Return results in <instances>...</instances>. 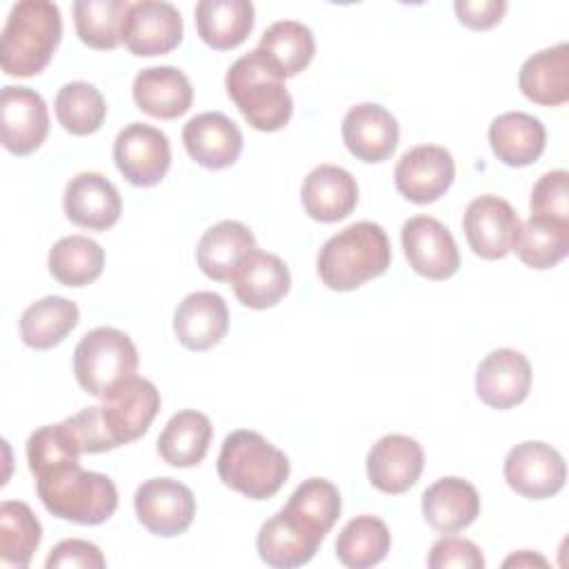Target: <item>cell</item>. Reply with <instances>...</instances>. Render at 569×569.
Returning a JSON list of instances; mask_svg holds the SVG:
<instances>
[{
	"label": "cell",
	"mask_w": 569,
	"mask_h": 569,
	"mask_svg": "<svg viewBox=\"0 0 569 569\" xmlns=\"http://www.w3.org/2000/svg\"><path fill=\"white\" fill-rule=\"evenodd\" d=\"M160 411V391L147 378H131L111 391L102 405L67 418L82 453H102L138 440Z\"/></svg>",
	"instance_id": "obj_1"
},
{
	"label": "cell",
	"mask_w": 569,
	"mask_h": 569,
	"mask_svg": "<svg viewBox=\"0 0 569 569\" xmlns=\"http://www.w3.org/2000/svg\"><path fill=\"white\" fill-rule=\"evenodd\" d=\"M391 264V244L378 222L360 220L331 236L318 251L316 269L331 291H353L382 276Z\"/></svg>",
	"instance_id": "obj_2"
},
{
	"label": "cell",
	"mask_w": 569,
	"mask_h": 569,
	"mask_svg": "<svg viewBox=\"0 0 569 569\" xmlns=\"http://www.w3.org/2000/svg\"><path fill=\"white\" fill-rule=\"evenodd\" d=\"M62 38L58 4L47 0H22L11 7L2 29L0 64L7 76H38L53 58Z\"/></svg>",
	"instance_id": "obj_3"
},
{
	"label": "cell",
	"mask_w": 569,
	"mask_h": 569,
	"mask_svg": "<svg viewBox=\"0 0 569 569\" xmlns=\"http://www.w3.org/2000/svg\"><path fill=\"white\" fill-rule=\"evenodd\" d=\"M289 473V458L258 431L238 429L224 438L218 476L229 489L251 500H267L282 489Z\"/></svg>",
	"instance_id": "obj_4"
},
{
	"label": "cell",
	"mask_w": 569,
	"mask_h": 569,
	"mask_svg": "<svg viewBox=\"0 0 569 569\" xmlns=\"http://www.w3.org/2000/svg\"><path fill=\"white\" fill-rule=\"evenodd\" d=\"M36 489L49 513L78 525H100L118 509L113 480L98 471H84L80 462L36 478Z\"/></svg>",
	"instance_id": "obj_5"
},
{
	"label": "cell",
	"mask_w": 569,
	"mask_h": 569,
	"mask_svg": "<svg viewBox=\"0 0 569 569\" xmlns=\"http://www.w3.org/2000/svg\"><path fill=\"white\" fill-rule=\"evenodd\" d=\"M224 87L242 118L256 131H280L291 120V93L284 87V80L256 49L229 67Z\"/></svg>",
	"instance_id": "obj_6"
},
{
	"label": "cell",
	"mask_w": 569,
	"mask_h": 569,
	"mask_svg": "<svg viewBox=\"0 0 569 569\" xmlns=\"http://www.w3.org/2000/svg\"><path fill=\"white\" fill-rule=\"evenodd\" d=\"M138 349L116 327H96L73 349V373L78 385L93 398L104 400L127 380L136 378Z\"/></svg>",
	"instance_id": "obj_7"
},
{
	"label": "cell",
	"mask_w": 569,
	"mask_h": 569,
	"mask_svg": "<svg viewBox=\"0 0 569 569\" xmlns=\"http://www.w3.org/2000/svg\"><path fill=\"white\" fill-rule=\"evenodd\" d=\"M113 160L129 184L153 187L171 167L169 138L151 124L131 122L116 136Z\"/></svg>",
	"instance_id": "obj_8"
},
{
	"label": "cell",
	"mask_w": 569,
	"mask_h": 569,
	"mask_svg": "<svg viewBox=\"0 0 569 569\" xmlns=\"http://www.w3.org/2000/svg\"><path fill=\"white\" fill-rule=\"evenodd\" d=\"M140 525L160 538L184 533L196 516V498L191 489L173 478H151L142 482L133 496Z\"/></svg>",
	"instance_id": "obj_9"
},
{
	"label": "cell",
	"mask_w": 569,
	"mask_h": 569,
	"mask_svg": "<svg viewBox=\"0 0 569 569\" xmlns=\"http://www.w3.org/2000/svg\"><path fill=\"white\" fill-rule=\"evenodd\" d=\"M502 471L507 485L529 500L556 496L567 480L560 451L540 440H527L509 449Z\"/></svg>",
	"instance_id": "obj_10"
},
{
	"label": "cell",
	"mask_w": 569,
	"mask_h": 569,
	"mask_svg": "<svg viewBox=\"0 0 569 569\" xmlns=\"http://www.w3.org/2000/svg\"><path fill=\"white\" fill-rule=\"evenodd\" d=\"M400 242L409 267L427 280H447L460 267L451 231L431 216L409 218L400 229Z\"/></svg>",
	"instance_id": "obj_11"
},
{
	"label": "cell",
	"mask_w": 569,
	"mask_h": 569,
	"mask_svg": "<svg viewBox=\"0 0 569 569\" xmlns=\"http://www.w3.org/2000/svg\"><path fill=\"white\" fill-rule=\"evenodd\" d=\"M456 178L453 156L438 144H418L400 156L393 169L396 189L416 204L436 202Z\"/></svg>",
	"instance_id": "obj_12"
},
{
	"label": "cell",
	"mask_w": 569,
	"mask_h": 569,
	"mask_svg": "<svg viewBox=\"0 0 569 569\" xmlns=\"http://www.w3.org/2000/svg\"><path fill=\"white\" fill-rule=\"evenodd\" d=\"M322 540V531L282 507L278 513L262 522L256 547L262 562L269 567L293 569L307 565L316 556Z\"/></svg>",
	"instance_id": "obj_13"
},
{
	"label": "cell",
	"mask_w": 569,
	"mask_h": 569,
	"mask_svg": "<svg viewBox=\"0 0 569 569\" xmlns=\"http://www.w3.org/2000/svg\"><path fill=\"white\" fill-rule=\"evenodd\" d=\"M520 218L513 207L498 196L473 198L462 218V229L471 251L485 260H500L511 251Z\"/></svg>",
	"instance_id": "obj_14"
},
{
	"label": "cell",
	"mask_w": 569,
	"mask_h": 569,
	"mask_svg": "<svg viewBox=\"0 0 569 569\" xmlns=\"http://www.w3.org/2000/svg\"><path fill=\"white\" fill-rule=\"evenodd\" d=\"M182 16L164 0L131 2L124 22V44L133 56L153 58L182 42Z\"/></svg>",
	"instance_id": "obj_15"
},
{
	"label": "cell",
	"mask_w": 569,
	"mask_h": 569,
	"mask_svg": "<svg viewBox=\"0 0 569 569\" xmlns=\"http://www.w3.org/2000/svg\"><path fill=\"white\" fill-rule=\"evenodd\" d=\"M2 144L13 156H29L49 133V111L42 96L29 87L7 84L0 93Z\"/></svg>",
	"instance_id": "obj_16"
},
{
	"label": "cell",
	"mask_w": 569,
	"mask_h": 569,
	"mask_svg": "<svg viewBox=\"0 0 569 569\" xmlns=\"http://www.w3.org/2000/svg\"><path fill=\"white\" fill-rule=\"evenodd\" d=\"M425 467V453L416 438L402 433L382 436L367 453L369 482L382 493H405L411 489Z\"/></svg>",
	"instance_id": "obj_17"
},
{
	"label": "cell",
	"mask_w": 569,
	"mask_h": 569,
	"mask_svg": "<svg viewBox=\"0 0 569 569\" xmlns=\"http://www.w3.org/2000/svg\"><path fill=\"white\" fill-rule=\"evenodd\" d=\"M531 389V365L516 349H493L476 371V393L491 409L520 405Z\"/></svg>",
	"instance_id": "obj_18"
},
{
	"label": "cell",
	"mask_w": 569,
	"mask_h": 569,
	"mask_svg": "<svg viewBox=\"0 0 569 569\" xmlns=\"http://www.w3.org/2000/svg\"><path fill=\"white\" fill-rule=\"evenodd\" d=\"M182 144L200 167L227 169L242 153V131L224 113L204 111L182 127Z\"/></svg>",
	"instance_id": "obj_19"
},
{
	"label": "cell",
	"mask_w": 569,
	"mask_h": 569,
	"mask_svg": "<svg viewBox=\"0 0 569 569\" xmlns=\"http://www.w3.org/2000/svg\"><path fill=\"white\" fill-rule=\"evenodd\" d=\"M62 204L73 224L91 231H107L122 213L118 189L98 171H82L73 176L64 189Z\"/></svg>",
	"instance_id": "obj_20"
},
{
	"label": "cell",
	"mask_w": 569,
	"mask_h": 569,
	"mask_svg": "<svg viewBox=\"0 0 569 569\" xmlns=\"http://www.w3.org/2000/svg\"><path fill=\"white\" fill-rule=\"evenodd\" d=\"M400 138L398 120L376 102H362L347 111L342 120V140L349 153L362 162L387 160Z\"/></svg>",
	"instance_id": "obj_21"
},
{
	"label": "cell",
	"mask_w": 569,
	"mask_h": 569,
	"mask_svg": "<svg viewBox=\"0 0 569 569\" xmlns=\"http://www.w3.org/2000/svg\"><path fill=\"white\" fill-rule=\"evenodd\" d=\"M229 282L240 305L249 309H269L287 296L291 273L282 258L256 247L242 258Z\"/></svg>",
	"instance_id": "obj_22"
},
{
	"label": "cell",
	"mask_w": 569,
	"mask_h": 569,
	"mask_svg": "<svg viewBox=\"0 0 569 569\" xmlns=\"http://www.w3.org/2000/svg\"><path fill=\"white\" fill-rule=\"evenodd\" d=\"M229 329V309L220 293L196 291L182 298L173 313V331L178 342L189 351H207L216 347Z\"/></svg>",
	"instance_id": "obj_23"
},
{
	"label": "cell",
	"mask_w": 569,
	"mask_h": 569,
	"mask_svg": "<svg viewBox=\"0 0 569 569\" xmlns=\"http://www.w3.org/2000/svg\"><path fill=\"white\" fill-rule=\"evenodd\" d=\"M300 198L309 218L318 222H338L356 209L358 184L347 169L320 164L307 173Z\"/></svg>",
	"instance_id": "obj_24"
},
{
	"label": "cell",
	"mask_w": 569,
	"mask_h": 569,
	"mask_svg": "<svg viewBox=\"0 0 569 569\" xmlns=\"http://www.w3.org/2000/svg\"><path fill=\"white\" fill-rule=\"evenodd\" d=\"M133 100L147 116L173 120L189 111L193 87L178 67H147L133 78Z\"/></svg>",
	"instance_id": "obj_25"
},
{
	"label": "cell",
	"mask_w": 569,
	"mask_h": 569,
	"mask_svg": "<svg viewBox=\"0 0 569 569\" xmlns=\"http://www.w3.org/2000/svg\"><path fill=\"white\" fill-rule=\"evenodd\" d=\"M480 513V496L476 487L458 476L436 480L422 493V516L427 525L440 533L467 529Z\"/></svg>",
	"instance_id": "obj_26"
},
{
	"label": "cell",
	"mask_w": 569,
	"mask_h": 569,
	"mask_svg": "<svg viewBox=\"0 0 569 569\" xmlns=\"http://www.w3.org/2000/svg\"><path fill=\"white\" fill-rule=\"evenodd\" d=\"M256 249L251 229L238 220H222L209 227L196 249L202 273L216 282H229L244 256Z\"/></svg>",
	"instance_id": "obj_27"
},
{
	"label": "cell",
	"mask_w": 569,
	"mask_h": 569,
	"mask_svg": "<svg viewBox=\"0 0 569 569\" xmlns=\"http://www.w3.org/2000/svg\"><path fill=\"white\" fill-rule=\"evenodd\" d=\"M518 87L536 104H565L569 100V44L560 42L529 56L520 67Z\"/></svg>",
	"instance_id": "obj_28"
},
{
	"label": "cell",
	"mask_w": 569,
	"mask_h": 569,
	"mask_svg": "<svg viewBox=\"0 0 569 569\" xmlns=\"http://www.w3.org/2000/svg\"><path fill=\"white\" fill-rule=\"evenodd\" d=\"M545 142V124L522 111L500 113L489 127V144L496 158L507 167L533 164L542 156Z\"/></svg>",
	"instance_id": "obj_29"
},
{
	"label": "cell",
	"mask_w": 569,
	"mask_h": 569,
	"mask_svg": "<svg viewBox=\"0 0 569 569\" xmlns=\"http://www.w3.org/2000/svg\"><path fill=\"white\" fill-rule=\"evenodd\" d=\"M253 16L249 0H200L196 4V29L207 47L229 51L249 38Z\"/></svg>",
	"instance_id": "obj_30"
},
{
	"label": "cell",
	"mask_w": 569,
	"mask_h": 569,
	"mask_svg": "<svg viewBox=\"0 0 569 569\" xmlns=\"http://www.w3.org/2000/svg\"><path fill=\"white\" fill-rule=\"evenodd\" d=\"M256 51L282 80H287L309 67L316 53V40L307 24L298 20H278L262 33Z\"/></svg>",
	"instance_id": "obj_31"
},
{
	"label": "cell",
	"mask_w": 569,
	"mask_h": 569,
	"mask_svg": "<svg viewBox=\"0 0 569 569\" xmlns=\"http://www.w3.org/2000/svg\"><path fill=\"white\" fill-rule=\"evenodd\" d=\"M211 436L213 427L204 413L182 409L169 418L158 436V453L171 467H196L204 460Z\"/></svg>",
	"instance_id": "obj_32"
},
{
	"label": "cell",
	"mask_w": 569,
	"mask_h": 569,
	"mask_svg": "<svg viewBox=\"0 0 569 569\" xmlns=\"http://www.w3.org/2000/svg\"><path fill=\"white\" fill-rule=\"evenodd\" d=\"M511 251L531 269H551L569 253V220L529 216L520 222Z\"/></svg>",
	"instance_id": "obj_33"
},
{
	"label": "cell",
	"mask_w": 569,
	"mask_h": 569,
	"mask_svg": "<svg viewBox=\"0 0 569 569\" xmlns=\"http://www.w3.org/2000/svg\"><path fill=\"white\" fill-rule=\"evenodd\" d=\"M80 311L73 300L62 296H44L29 305L20 316V338L31 349H51L76 329Z\"/></svg>",
	"instance_id": "obj_34"
},
{
	"label": "cell",
	"mask_w": 569,
	"mask_h": 569,
	"mask_svg": "<svg viewBox=\"0 0 569 569\" xmlns=\"http://www.w3.org/2000/svg\"><path fill=\"white\" fill-rule=\"evenodd\" d=\"M129 0H78L73 2V22L78 38L91 49H116L124 42V22Z\"/></svg>",
	"instance_id": "obj_35"
},
{
	"label": "cell",
	"mask_w": 569,
	"mask_h": 569,
	"mask_svg": "<svg viewBox=\"0 0 569 569\" xmlns=\"http://www.w3.org/2000/svg\"><path fill=\"white\" fill-rule=\"evenodd\" d=\"M391 533L378 516H356L349 520L336 540V556L349 569H367L387 558Z\"/></svg>",
	"instance_id": "obj_36"
},
{
	"label": "cell",
	"mask_w": 569,
	"mask_h": 569,
	"mask_svg": "<svg viewBox=\"0 0 569 569\" xmlns=\"http://www.w3.org/2000/svg\"><path fill=\"white\" fill-rule=\"evenodd\" d=\"M49 273L64 287H87L104 269L102 247L87 236L60 238L49 251Z\"/></svg>",
	"instance_id": "obj_37"
},
{
	"label": "cell",
	"mask_w": 569,
	"mask_h": 569,
	"mask_svg": "<svg viewBox=\"0 0 569 569\" xmlns=\"http://www.w3.org/2000/svg\"><path fill=\"white\" fill-rule=\"evenodd\" d=\"M42 540V527L27 502L0 505V565L24 569Z\"/></svg>",
	"instance_id": "obj_38"
},
{
	"label": "cell",
	"mask_w": 569,
	"mask_h": 569,
	"mask_svg": "<svg viewBox=\"0 0 569 569\" xmlns=\"http://www.w3.org/2000/svg\"><path fill=\"white\" fill-rule=\"evenodd\" d=\"M80 440L67 418L58 425H44L36 429L27 440V462L36 478L58 467L80 462Z\"/></svg>",
	"instance_id": "obj_39"
},
{
	"label": "cell",
	"mask_w": 569,
	"mask_h": 569,
	"mask_svg": "<svg viewBox=\"0 0 569 569\" xmlns=\"http://www.w3.org/2000/svg\"><path fill=\"white\" fill-rule=\"evenodd\" d=\"M56 118L71 136L96 133L107 116L102 93L89 82H67L56 96Z\"/></svg>",
	"instance_id": "obj_40"
},
{
	"label": "cell",
	"mask_w": 569,
	"mask_h": 569,
	"mask_svg": "<svg viewBox=\"0 0 569 569\" xmlns=\"http://www.w3.org/2000/svg\"><path fill=\"white\" fill-rule=\"evenodd\" d=\"M284 509L327 536L340 518V493L336 485L325 478H307L289 496Z\"/></svg>",
	"instance_id": "obj_41"
},
{
	"label": "cell",
	"mask_w": 569,
	"mask_h": 569,
	"mask_svg": "<svg viewBox=\"0 0 569 569\" xmlns=\"http://www.w3.org/2000/svg\"><path fill=\"white\" fill-rule=\"evenodd\" d=\"M569 173L565 169L547 171L533 184L531 191V216H547L569 220Z\"/></svg>",
	"instance_id": "obj_42"
},
{
	"label": "cell",
	"mask_w": 569,
	"mask_h": 569,
	"mask_svg": "<svg viewBox=\"0 0 569 569\" xmlns=\"http://www.w3.org/2000/svg\"><path fill=\"white\" fill-rule=\"evenodd\" d=\"M427 565L431 569H482L485 556L478 545H473L467 538L458 536H445L431 545Z\"/></svg>",
	"instance_id": "obj_43"
},
{
	"label": "cell",
	"mask_w": 569,
	"mask_h": 569,
	"mask_svg": "<svg viewBox=\"0 0 569 569\" xmlns=\"http://www.w3.org/2000/svg\"><path fill=\"white\" fill-rule=\"evenodd\" d=\"M107 565L102 551L80 538H67L58 542L51 553L47 556V569H62V567H80V569H102Z\"/></svg>",
	"instance_id": "obj_44"
},
{
	"label": "cell",
	"mask_w": 569,
	"mask_h": 569,
	"mask_svg": "<svg viewBox=\"0 0 569 569\" xmlns=\"http://www.w3.org/2000/svg\"><path fill=\"white\" fill-rule=\"evenodd\" d=\"M453 11L460 24H465L467 29L485 31L496 27L502 20L507 11V2L505 0H456Z\"/></svg>",
	"instance_id": "obj_45"
},
{
	"label": "cell",
	"mask_w": 569,
	"mask_h": 569,
	"mask_svg": "<svg viewBox=\"0 0 569 569\" xmlns=\"http://www.w3.org/2000/svg\"><path fill=\"white\" fill-rule=\"evenodd\" d=\"M505 567H547V560L542 558V556H538V553H531V551H518V553H513V556H509L505 562H502Z\"/></svg>",
	"instance_id": "obj_46"
}]
</instances>
